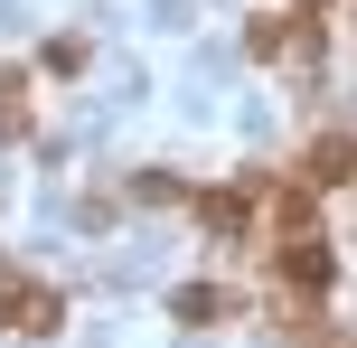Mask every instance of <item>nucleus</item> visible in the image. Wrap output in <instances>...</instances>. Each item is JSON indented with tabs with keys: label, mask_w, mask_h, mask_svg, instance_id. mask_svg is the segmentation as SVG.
<instances>
[{
	"label": "nucleus",
	"mask_w": 357,
	"mask_h": 348,
	"mask_svg": "<svg viewBox=\"0 0 357 348\" xmlns=\"http://www.w3.org/2000/svg\"><path fill=\"white\" fill-rule=\"evenodd\" d=\"M0 132H29V104H19V75H0Z\"/></svg>",
	"instance_id": "7ed1b4c3"
},
{
	"label": "nucleus",
	"mask_w": 357,
	"mask_h": 348,
	"mask_svg": "<svg viewBox=\"0 0 357 348\" xmlns=\"http://www.w3.org/2000/svg\"><path fill=\"white\" fill-rule=\"evenodd\" d=\"M254 56H291V29H282V19H254Z\"/></svg>",
	"instance_id": "20e7f679"
},
{
	"label": "nucleus",
	"mask_w": 357,
	"mask_h": 348,
	"mask_svg": "<svg viewBox=\"0 0 357 348\" xmlns=\"http://www.w3.org/2000/svg\"><path fill=\"white\" fill-rule=\"evenodd\" d=\"M226 311V292H207V282H188V292H178V320H216Z\"/></svg>",
	"instance_id": "f03ea898"
},
{
	"label": "nucleus",
	"mask_w": 357,
	"mask_h": 348,
	"mask_svg": "<svg viewBox=\"0 0 357 348\" xmlns=\"http://www.w3.org/2000/svg\"><path fill=\"white\" fill-rule=\"evenodd\" d=\"M310 188H339V179H357V142L348 132H320V142H310V169H301Z\"/></svg>",
	"instance_id": "f257e3e1"
}]
</instances>
